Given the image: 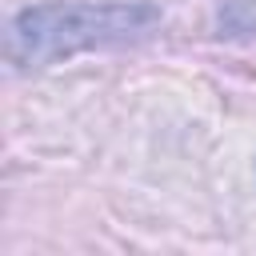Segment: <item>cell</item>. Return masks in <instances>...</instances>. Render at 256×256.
Listing matches in <instances>:
<instances>
[{
	"label": "cell",
	"mask_w": 256,
	"mask_h": 256,
	"mask_svg": "<svg viewBox=\"0 0 256 256\" xmlns=\"http://www.w3.org/2000/svg\"><path fill=\"white\" fill-rule=\"evenodd\" d=\"M156 12L148 4H40L8 24V60L28 68L80 48L128 44L148 36Z\"/></svg>",
	"instance_id": "6da1fadb"
}]
</instances>
